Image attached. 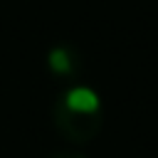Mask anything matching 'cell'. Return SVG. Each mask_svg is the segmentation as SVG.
Returning <instances> with one entry per match:
<instances>
[{"label": "cell", "mask_w": 158, "mask_h": 158, "mask_svg": "<svg viewBox=\"0 0 158 158\" xmlns=\"http://www.w3.org/2000/svg\"><path fill=\"white\" fill-rule=\"evenodd\" d=\"M52 118L62 136H67L69 141L84 143L101 131L104 104L94 89L84 84H74L57 96L52 106Z\"/></svg>", "instance_id": "cell-1"}, {"label": "cell", "mask_w": 158, "mask_h": 158, "mask_svg": "<svg viewBox=\"0 0 158 158\" xmlns=\"http://www.w3.org/2000/svg\"><path fill=\"white\" fill-rule=\"evenodd\" d=\"M47 67L52 74L57 77H77V72L81 69V59L77 54L74 47L69 44H54L49 52H47Z\"/></svg>", "instance_id": "cell-2"}, {"label": "cell", "mask_w": 158, "mask_h": 158, "mask_svg": "<svg viewBox=\"0 0 158 158\" xmlns=\"http://www.w3.org/2000/svg\"><path fill=\"white\" fill-rule=\"evenodd\" d=\"M49 158H86L84 153H74V151H62V153H54Z\"/></svg>", "instance_id": "cell-3"}]
</instances>
